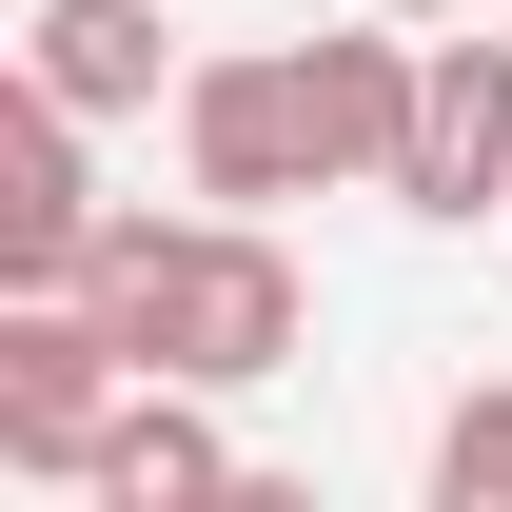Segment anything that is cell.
<instances>
[{"label": "cell", "instance_id": "obj_1", "mask_svg": "<svg viewBox=\"0 0 512 512\" xmlns=\"http://www.w3.org/2000/svg\"><path fill=\"white\" fill-rule=\"evenodd\" d=\"M79 296H99V335H119L138 375H197V394H256L296 375V335H316V276L276 256V217H99L79 237Z\"/></svg>", "mask_w": 512, "mask_h": 512}, {"label": "cell", "instance_id": "obj_2", "mask_svg": "<svg viewBox=\"0 0 512 512\" xmlns=\"http://www.w3.org/2000/svg\"><path fill=\"white\" fill-rule=\"evenodd\" d=\"M178 178L217 197V217H276V197H316V79H296V40H217V60L178 79Z\"/></svg>", "mask_w": 512, "mask_h": 512}, {"label": "cell", "instance_id": "obj_3", "mask_svg": "<svg viewBox=\"0 0 512 512\" xmlns=\"http://www.w3.org/2000/svg\"><path fill=\"white\" fill-rule=\"evenodd\" d=\"M138 394V355L99 335V296H0V473H99V414Z\"/></svg>", "mask_w": 512, "mask_h": 512}, {"label": "cell", "instance_id": "obj_4", "mask_svg": "<svg viewBox=\"0 0 512 512\" xmlns=\"http://www.w3.org/2000/svg\"><path fill=\"white\" fill-rule=\"evenodd\" d=\"M79 138H99V119H79L60 79H0V296H79V237L119 217Z\"/></svg>", "mask_w": 512, "mask_h": 512}, {"label": "cell", "instance_id": "obj_5", "mask_svg": "<svg viewBox=\"0 0 512 512\" xmlns=\"http://www.w3.org/2000/svg\"><path fill=\"white\" fill-rule=\"evenodd\" d=\"M394 217H512V40L434 20V79H414V158H394Z\"/></svg>", "mask_w": 512, "mask_h": 512}, {"label": "cell", "instance_id": "obj_6", "mask_svg": "<svg viewBox=\"0 0 512 512\" xmlns=\"http://www.w3.org/2000/svg\"><path fill=\"white\" fill-rule=\"evenodd\" d=\"M296 79H316V158H335V197H394V158H414V79H434V20L355 0L335 40H296Z\"/></svg>", "mask_w": 512, "mask_h": 512}, {"label": "cell", "instance_id": "obj_7", "mask_svg": "<svg viewBox=\"0 0 512 512\" xmlns=\"http://www.w3.org/2000/svg\"><path fill=\"white\" fill-rule=\"evenodd\" d=\"M99 512H237L256 473H237V434H217V394L197 375H138L119 414H99V473H79Z\"/></svg>", "mask_w": 512, "mask_h": 512}, {"label": "cell", "instance_id": "obj_8", "mask_svg": "<svg viewBox=\"0 0 512 512\" xmlns=\"http://www.w3.org/2000/svg\"><path fill=\"white\" fill-rule=\"evenodd\" d=\"M158 20H178V0H40V20H20V79H60L79 119H138V99H178V79H197Z\"/></svg>", "mask_w": 512, "mask_h": 512}, {"label": "cell", "instance_id": "obj_9", "mask_svg": "<svg viewBox=\"0 0 512 512\" xmlns=\"http://www.w3.org/2000/svg\"><path fill=\"white\" fill-rule=\"evenodd\" d=\"M434 512H512V375H473L434 414Z\"/></svg>", "mask_w": 512, "mask_h": 512}, {"label": "cell", "instance_id": "obj_10", "mask_svg": "<svg viewBox=\"0 0 512 512\" xmlns=\"http://www.w3.org/2000/svg\"><path fill=\"white\" fill-rule=\"evenodd\" d=\"M394 20H473V0H394Z\"/></svg>", "mask_w": 512, "mask_h": 512}]
</instances>
